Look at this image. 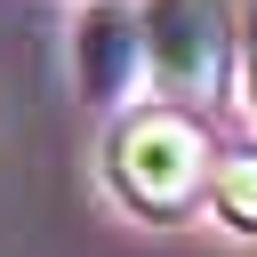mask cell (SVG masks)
<instances>
[{"mask_svg":"<svg viewBox=\"0 0 257 257\" xmlns=\"http://www.w3.org/2000/svg\"><path fill=\"white\" fill-rule=\"evenodd\" d=\"M209 161H217V153H209L201 120H193V112H169V104L128 112V120L112 128V145H104L112 193H120L137 217H153V225H177V217L201 201Z\"/></svg>","mask_w":257,"mask_h":257,"instance_id":"6da1fadb","label":"cell"},{"mask_svg":"<svg viewBox=\"0 0 257 257\" xmlns=\"http://www.w3.org/2000/svg\"><path fill=\"white\" fill-rule=\"evenodd\" d=\"M233 40H241V88H249V112H257V0H241Z\"/></svg>","mask_w":257,"mask_h":257,"instance_id":"5b68a950","label":"cell"},{"mask_svg":"<svg viewBox=\"0 0 257 257\" xmlns=\"http://www.w3.org/2000/svg\"><path fill=\"white\" fill-rule=\"evenodd\" d=\"M72 80H80V96H96V104L137 96V80H145V24H137V8L96 0V8L80 16V32H72Z\"/></svg>","mask_w":257,"mask_h":257,"instance_id":"3957f363","label":"cell"},{"mask_svg":"<svg viewBox=\"0 0 257 257\" xmlns=\"http://www.w3.org/2000/svg\"><path fill=\"white\" fill-rule=\"evenodd\" d=\"M137 24H145V64L161 72L169 96H217V72L233 48L225 0H153Z\"/></svg>","mask_w":257,"mask_h":257,"instance_id":"7a4b0ae2","label":"cell"},{"mask_svg":"<svg viewBox=\"0 0 257 257\" xmlns=\"http://www.w3.org/2000/svg\"><path fill=\"white\" fill-rule=\"evenodd\" d=\"M209 201L233 233H257V153H225L209 169Z\"/></svg>","mask_w":257,"mask_h":257,"instance_id":"277c9868","label":"cell"}]
</instances>
